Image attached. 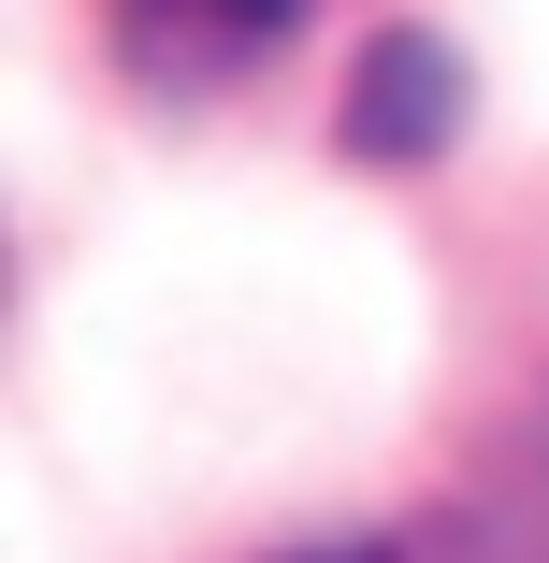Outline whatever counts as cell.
<instances>
[{
	"mask_svg": "<svg viewBox=\"0 0 549 563\" xmlns=\"http://www.w3.org/2000/svg\"><path fill=\"white\" fill-rule=\"evenodd\" d=\"M275 563H405V549H376V534H318V549H275Z\"/></svg>",
	"mask_w": 549,
	"mask_h": 563,
	"instance_id": "obj_3",
	"label": "cell"
},
{
	"mask_svg": "<svg viewBox=\"0 0 549 563\" xmlns=\"http://www.w3.org/2000/svg\"><path fill=\"white\" fill-rule=\"evenodd\" d=\"M449 131H463V44H433V30H376V44L348 58L333 145H348V159H376V174H419Z\"/></svg>",
	"mask_w": 549,
	"mask_h": 563,
	"instance_id": "obj_1",
	"label": "cell"
},
{
	"mask_svg": "<svg viewBox=\"0 0 549 563\" xmlns=\"http://www.w3.org/2000/svg\"><path fill=\"white\" fill-rule=\"evenodd\" d=\"M289 30H304V0H117V58L145 87H174V101L246 87Z\"/></svg>",
	"mask_w": 549,
	"mask_h": 563,
	"instance_id": "obj_2",
	"label": "cell"
}]
</instances>
